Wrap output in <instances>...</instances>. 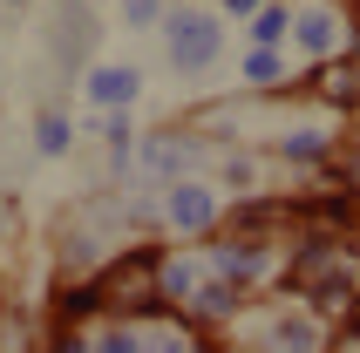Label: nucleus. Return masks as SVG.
<instances>
[{"label":"nucleus","mask_w":360,"mask_h":353,"mask_svg":"<svg viewBox=\"0 0 360 353\" xmlns=\"http://www.w3.org/2000/svg\"><path fill=\"white\" fill-rule=\"evenodd\" d=\"M170 48H177L184 68H211V61H218V27L198 20V14H184L177 27H170Z\"/></svg>","instance_id":"obj_1"},{"label":"nucleus","mask_w":360,"mask_h":353,"mask_svg":"<svg viewBox=\"0 0 360 353\" xmlns=\"http://www.w3.org/2000/svg\"><path fill=\"white\" fill-rule=\"evenodd\" d=\"M170 211H177V224H191V231H198L204 217H211V197H204V191H177V204H170Z\"/></svg>","instance_id":"obj_2"},{"label":"nucleus","mask_w":360,"mask_h":353,"mask_svg":"<svg viewBox=\"0 0 360 353\" xmlns=\"http://www.w3.org/2000/svg\"><path fill=\"white\" fill-rule=\"evenodd\" d=\"M96 96H102V102L136 96V75H122V68H102V75H96Z\"/></svg>","instance_id":"obj_3"},{"label":"nucleus","mask_w":360,"mask_h":353,"mask_svg":"<svg viewBox=\"0 0 360 353\" xmlns=\"http://www.w3.org/2000/svg\"><path fill=\"white\" fill-rule=\"evenodd\" d=\"M326 34H333L326 20H306V27H300V41H306V48H326Z\"/></svg>","instance_id":"obj_4"},{"label":"nucleus","mask_w":360,"mask_h":353,"mask_svg":"<svg viewBox=\"0 0 360 353\" xmlns=\"http://www.w3.org/2000/svg\"><path fill=\"white\" fill-rule=\"evenodd\" d=\"M354 319H360V313H354Z\"/></svg>","instance_id":"obj_5"}]
</instances>
